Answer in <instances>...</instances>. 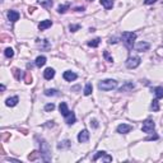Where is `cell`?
I'll list each match as a JSON object with an SVG mask.
<instances>
[{
  "label": "cell",
  "mask_w": 163,
  "mask_h": 163,
  "mask_svg": "<svg viewBox=\"0 0 163 163\" xmlns=\"http://www.w3.org/2000/svg\"><path fill=\"white\" fill-rule=\"evenodd\" d=\"M37 45L38 47H41V49H50V42L47 41V40H37Z\"/></svg>",
  "instance_id": "ffe728a7"
},
{
  "label": "cell",
  "mask_w": 163,
  "mask_h": 163,
  "mask_svg": "<svg viewBox=\"0 0 163 163\" xmlns=\"http://www.w3.org/2000/svg\"><path fill=\"white\" fill-rule=\"evenodd\" d=\"M142 63V59L139 56H130L129 59L126 60V68L127 69H136L139 65Z\"/></svg>",
  "instance_id": "277c9868"
},
{
  "label": "cell",
  "mask_w": 163,
  "mask_h": 163,
  "mask_svg": "<svg viewBox=\"0 0 163 163\" xmlns=\"http://www.w3.org/2000/svg\"><path fill=\"white\" fill-rule=\"evenodd\" d=\"M59 110H60V112H61V115H63L64 117L70 112V111H69V108H68V104H66L65 102H61V103H60Z\"/></svg>",
  "instance_id": "d6986e66"
},
{
  "label": "cell",
  "mask_w": 163,
  "mask_h": 163,
  "mask_svg": "<svg viewBox=\"0 0 163 163\" xmlns=\"http://www.w3.org/2000/svg\"><path fill=\"white\" fill-rule=\"evenodd\" d=\"M117 42H119L117 37H111L110 38V41H108V44H117Z\"/></svg>",
  "instance_id": "74e56055"
},
{
  "label": "cell",
  "mask_w": 163,
  "mask_h": 163,
  "mask_svg": "<svg viewBox=\"0 0 163 163\" xmlns=\"http://www.w3.org/2000/svg\"><path fill=\"white\" fill-rule=\"evenodd\" d=\"M45 96H49V97H57V96H60V92L57 89H46Z\"/></svg>",
  "instance_id": "44dd1931"
},
{
  "label": "cell",
  "mask_w": 163,
  "mask_h": 163,
  "mask_svg": "<svg viewBox=\"0 0 163 163\" xmlns=\"http://www.w3.org/2000/svg\"><path fill=\"white\" fill-rule=\"evenodd\" d=\"M55 76V70L52 69V68H47L45 71H44V78L46 79V80H50V79H52Z\"/></svg>",
  "instance_id": "4fadbf2b"
},
{
  "label": "cell",
  "mask_w": 163,
  "mask_h": 163,
  "mask_svg": "<svg viewBox=\"0 0 163 163\" xmlns=\"http://www.w3.org/2000/svg\"><path fill=\"white\" fill-rule=\"evenodd\" d=\"M63 76H64V79H65L66 82H73V80H75L76 78H78V75H76L74 71H70V70L64 71Z\"/></svg>",
  "instance_id": "9c48e42d"
},
{
  "label": "cell",
  "mask_w": 163,
  "mask_h": 163,
  "mask_svg": "<svg viewBox=\"0 0 163 163\" xmlns=\"http://www.w3.org/2000/svg\"><path fill=\"white\" fill-rule=\"evenodd\" d=\"M99 159H102L104 162H111L112 161V157L110 156V154H107L106 152H97V153H96V156L93 157V161L97 162Z\"/></svg>",
  "instance_id": "8992f818"
},
{
  "label": "cell",
  "mask_w": 163,
  "mask_h": 163,
  "mask_svg": "<svg viewBox=\"0 0 163 163\" xmlns=\"http://www.w3.org/2000/svg\"><path fill=\"white\" fill-rule=\"evenodd\" d=\"M154 94H156V98H158V99L163 98V87H156L154 88Z\"/></svg>",
  "instance_id": "cb8c5ba5"
},
{
  "label": "cell",
  "mask_w": 163,
  "mask_h": 163,
  "mask_svg": "<svg viewBox=\"0 0 163 163\" xmlns=\"http://www.w3.org/2000/svg\"><path fill=\"white\" fill-rule=\"evenodd\" d=\"M103 56H104V59H106L107 61H110V63H112V61H113V59H112L111 56H110L108 51H103Z\"/></svg>",
  "instance_id": "e575fe53"
},
{
  "label": "cell",
  "mask_w": 163,
  "mask_h": 163,
  "mask_svg": "<svg viewBox=\"0 0 163 163\" xmlns=\"http://www.w3.org/2000/svg\"><path fill=\"white\" fill-rule=\"evenodd\" d=\"M70 8V5L69 4H65V5H60L59 8H57V12H59L60 14H64V13H66V10Z\"/></svg>",
  "instance_id": "83f0119b"
},
{
  "label": "cell",
  "mask_w": 163,
  "mask_h": 163,
  "mask_svg": "<svg viewBox=\"0 0 163 163\" xmlns=\"http://www.w3.org/2000/svg\"><path fill=\"white\" fill-rule=\"evenodd\" d=\"M89 140V131L88 130H82L79 134H78V142L79 143H87Z\"/></svg>",
  "instance_id": "52a82bcc"
},
{
  "label": "cell",
  "mask_w": 163,
  "mask_h": 163,
  "mask_svg": "<svg viewBox=\"0 0 163 163\" xmlns=\"http://www.w3.org/2000/svg\"><path fill=\"white\" fill-rule=\"evenodd\" d=\"M75 121H76L75 113H74L73 111H70V112L65 116V122L68 124V125H73V124H75Z\"/></svg>",
  "instance_id": "7c38bea8"
},
{
  "label": "cell",
  "mask_w": 163,
  "mask_h": 163,
  "mask_svg": "<svg viewBox=\"0 0 163 163\" xmlns=\"http://www.w3.org/2000/svg\"><path fill=\"white\" fill-rule=\"evenodd\" d=\"M35 64H36L37 68H41V66H44V65L46 64V57H45V56H38L37 59H36V61H35Z\"/></svg>",
  "instance_id": "7402d4cb"
},
{
  "label": "cell",
  "mask_w": 163,
  "mask_h": 163,
  "mask_svg": "<svg viewBox=\"0 0 163 163\" xmlns=\"http://www.w3.org/2000/svg\"><path fill=\"white\" fill-rule=\"evenodd\" d=\"M51 26H52V22L49 21V19H46V21H42L40 24H38V30H40V31H45V30H47V28H50Z\"/></svg>",
  "instance_id": "2e32d148"
},
{
  "label": "cell",
  "mask_w": 163,
  "mask_h": 163,
  "mask_svg": "<svg viewBox=\"0 0 163 163\" xmlns=\"http://www.w3.org/2000/svg\"><path fill=\"white\" fill-rule=\"evenodd\" d=\"M92 84L88 83L87 85H85V88H84V96H89V94H92Z\"/></svg>",
  "instance_id": "f546056e"
},
{
  "label": "cell",
  "mask_w": 163,
  "mask_h": 163,
  "mask_svg": "<svg viewBox=\"0 0 163 163\" xmlns=\"http://www.w3.org/2000/svg\"><path fill=\"white\" fill-rule=\"evenodd\" d=\"M134 88H135V84L133 82H125V84L122 87H120L119 92H127V90H133Z\"/></svg>",
  "instance_id": "30bf717a"
},
{
  "label": "cell",
  "mask_w": 163,
  "mask_h": 163,
  "mask_svg": "<svg viewBox=\"0 0 163 163\" xmlns=\"http://www.w3.org/2000/svg\"><path fill=\"white\" fill-rule=\"evenodd\" d=\"M90 125H92L94 129H97V127L99 126V125H98V121H97V120H94V119L90 120Z\"/></svg>",
  "instance_id": "8d00e7d4"
},
{
  "label": "cell",
  "mask_w": 163,
  "mask_h": 163,
  "mask_svg": "<svg viewBox=\"0 0 163 163\" xmlns=\"http://www.w3.org/2000/svg\"><path fill=\"white\" fill-rule=\"evenodd\" d=\"M158 135H152V136H148V138H145V142H152V140H158Z\"/></svg>",
  "instance_id": "d590c367"
},
{
  "label": "cell",
  "mask_w": 163,
  "mask_h": 163,
  "mask_svg": "<svg viewBox=\"0 0 163 163\" xmlns=\"http://www.w3.org/2000/svg\"><path fill=\"white\" fill-rule=\"evenodd\" d=\"M38 3L41 4V7H44L46 9H49L52 7V0H37Z\"/></svg>",
  "instance_id": "603a6c76"
},
{
  "label": "cell",
  "mask_w": 163,
  "mask_h": 163,
  "mask_svg": "<svg viewBox=\"0 0 163 163\" xmlns=\"http://www.w3.org/2000/svg\"><path fill=\"white\" fill-rule=\"evenodd\" d=\"M135 49H136V51H139V52L148 51V50L150 49V45L148 44V42H139V44L135 46Z\"/></svg>",
  "instance_id": "8fae6325"
},
{
  "label": "cell",
  "mask_w": 163,
  "mask_h": 163,
  "mask_svg": "<svg viewBox=\"0 0 163 163\" xmlns=\"http://www.w3.org/2000/svg\"><path fill=\"white\" fill-rule=\"evenodd\" d=\"M84 9H85L84 7H82V8L78 7V8H75V12H84Z\"/></svg>",
  "instance_id": "ab89813d"
},
{
  "label": "cell",
  "mask_w": 163,
  "mask_h": 163,
  "mask_svg": "<svg viewBox=\"0 0 163 163\" xmlns=\"http://www.w3.org/2000/svg\"><path fill=\"white\" fill-rule=\"evenodd\" d=\"M4 55H5L8 59H10V57L14 56V51L13 49H10V47H8V49H5V51H4Z\"/></svg>",
  "instance_id": "f1b7e54d"
},
{
  "label": "cell",
  "mask_w": 163,
  "mask_h": 163,
  "mask_svg": "<svg viewBox=\"0 0 163 163\" xmlns=\"http://www.w3.org/2000/svg\"><path fill=\"white\" fill-rule=\"evenodd\" d=\"M47 126H54V121H49V124H47Z\"/></svg>",
  "instance_id": "60d3db41"
},
{
  "label": "cell",
  "mask_w": 163,
  "mask_h": 163,
  "mask_svg": "<svg viewBox=\"0 0 163 163\" xmlns=\"http://www.w3.org/2000/svg\"><path fill=\"white\" fill-rule=\"evenodd\" d=\"M88 1H93V0H88Z\"/></svg>",
  "instance_id": "7bdbcfd3"
},
{
  "label": "cell",
  "mask_w": 163,
  "mask_h": 163,
  "mask_svg": "<svg viewBox=\"0 0 163 163\" xmlns=\"http://www.w3.org/2000/svg\"><path fill=\"white\" fill-rule=\"evenodd\" d=\"M38 154H40V153H38V152H36V150H35V152H32L31 154L28 156V159H30V161H35L36 158L38 157Z\"/></svg>",
  "instance_id": "d6a6232c"
},
{
  "label": "cell",
  "mask_w": 163,
  "mask_h": 163,
  "mask_svg": "<svg viewBox=\"0 0 163 163\" xmlns=\"http://www.w3.org/2000/svg\"><path fill=\"white\" fill-rule=\"evenodd\" d=\"M12 73H13L14 78H16L17 80H21V78H22V73H21V70L17 69V68H14V69L12 70Z\"/></svg>",
  "instance_id": "4316f807"
},
{
  "label": "cell",
  "mask_w": 163,
  "mask_h": 163,
  "mask_svg": "<svg viewBox=\"0 0 163 163\" xmlns=\"http://www.w3.org/2000/svg\"><path fill=\"white\" fill-rule=\"evenodd\" d=\"M99 1H101V5L104 9H107V10L112 9V7H113V0H99Z\"/></svg>",
  "instance_id": "e0dca14e"
},
{
  "label": "cell",
  "mask_w": 163,
  "mask_h": 163,
  "mask_svg": "<svg viewBox=\"0 0 163 163\" xmlns=\"http://www.w3.org/2000/svg\"><path fill=\"white\" fill-rule=\"evenodd\" d=\"M154 127H156L154 121H153V120H150V119H148V120H145V121L143 122L142 130L144 131V133H152L153 130H154Z\"/></svg>",
  "instance_id": "5b68a950"
},
{
  "label": "cell",
  "mask_w": 163,
  "mask_h": 163,
  "mask_svg": "<svg viewBox=\"0 0 163 163\" xmlns=\"http://www.w3.org/2000/svg\"><path fill=\"white\" fill-rule=\"evenodd\" d=\"M8 19L10 22H17L19 19V13L17 10H9L8 12Z\"/></svg>",
  "instance_id": "5bb4252c"
},
{
  "label": "cell",
  "mask_w": 163,
  "mask_h": 163,
  "mask_svg": "<svg viewBox=\"0 0 163 163\" xmlns=\"http://www.w3.org/2000/svg\"><path fill=\"white\" fill-rule=\"evenodd\" d=\"M24 82H26L27 84H31L32 83V75H31L30 71H26V73H24Z\"/></svg>",
  "instance_id": "4dcf8cb0"
},
{
  "label": "cell",
  "mask_w": 163,
  "mask_h": 163,
  "mask_svg": "<svg viewBox=\"0 0 163 163\" xmlns=\"http://www.w3.org/2000/svg\"><path fill=\"white\" fill-rule=\"evenodd\" d=\"M54 110H55V104L54 103H49V104H46V106H45V111L46 112L54 111Z\"/></svg>",
  "instance_id": "1f68e13d"
},
{
  "label": "cell",
  "mask_w": 163,
  "mask_h": 163,
  "mask_svg": "<svg viewBox=\"0 0 163 163\" xmlns=\"http://www.w3.org/2000/svg\"><path fill=\"white\" fill-rule=\"evenodd\" d=\"M122 40H124V44H125L126 49L131 50L133 46H134V42H135V40H136V33H134V32H124L122 33Z\"/></svg>",
  "instance_id": "7a4b0ae2"
},
{
  "label": "cell",
  "mask_w": 163,
  "mask_h": 163,
  "mask_svg": "<svg viewBox=\"0 0 163 163\" xmlns=\"http://www.w3.org/2000/svg\"><path fill=\"white\" fill-rule=\"evenodd\" d=\"M133 126L131 125H127V124H120L117 126V133L119 134H127L131 131Z\"/></svg>",
  "instance_id": "ba28073f"
},
{
  "label": "cell",
  "mask_w": 163,
  "mask_h": 163,
  "mask_svg": "<svg viewBox=\"0 0 163 163\" xmlns=\"http://www.w3.org/2000/svg\"><path fill=\"white\" fill-rule=\"evenodd\" d=\"M18 102H19V98L17 97V96H14V97H10V98L7 99L5 104L8 107H14V106H17V104H18Z\"/></svg>",
  "instance_id": "9a60e30c"
},
{
  "label": "cell",
  "mask_w": 163,
  "mask_h": 163,
  "mask_svg": "<svg viewBox=\"0 0 163 163\" xmlns=\"http://www.w3.org/2000/svg\"><path fill=\"white\" fill-rule=\"evenodd\" d=\"M40 147H41V153H40L41 159L44 162H50L51 161V149H50L49 144H47V142L42 139L40 142Z\"/></svg>",
  "instance_id": "6da1fadb"
},
{
  "label": "cell",
  "mask_w": 163,
  "mask_h": 163,
  "mask_svg": "<svg viewBox=\"0 0 163 163\" xmlns=\"http://www.w3.org/2000/svg\"><path fill=\"white\" fill-rule=\"evenodd\" d=\"M0 88H1V90H5V85L1 84V87H0Z\"/></svg>",
  "instance_id": "b9f144b4"
},
{
  "label": "cell",
  "mask_w": 163,
  "mask_h": 163,
  "mask_svg": "<svg viewBox=\"0 0 163 163\" xmlns=\"http://www.w3.org/2000/svg\"><path fill=\"white\" fill-rule=\"evenodd\" d=\"M80 28V24H70L69 26V30L71 31V32H76Z\"/></svg>",
  "instance_id": "836d02e7"
},
{
  "label": "cell",
  "mask_w": 163,
  "mask_h": 163,
  "mask_svg": "<svg viewBox=\"0 0 163 163\" xmlns=\"http://www.w3.org/2000/svg\"><path fill=\"white\" fill-rule=\"evenodd\" d=\"M71 145V143L70 140H63V142H60V143H57V149H68V148H70Z\"/></svg>",
  "instance_id": "ac0fdd59"
},
{
  "label": "cell",
  "mask_w": 163,
  "mask_h": 163,
  "mask_svg": "<svg viewBox=\"0 0 163 163\" xmlns=\"http://www.w3.org/2000/svg\"><path fill=\"white\" fill-rule=\"evenodd\" d=\"M157 1V0H144V4H147V5H150V4H154Z\"/></svg>",
  "instance_id": "f35d334b"
},
{
  "label": "cell",
  "mask_w": 163,
  "mask_h": 163,
  "mask_svg": "<svg viewBox=\"0 0 163 163\" xmlns=\"http://www.w3.org/2000/svg\"><path fill=\"white\" fill-rule=\"evenodd\" d=\"M99 42H101V38H94V40H90L89 42H88V46L89 47H98V45H99Z\"/></svg>",
  "instance_id": "484cf974"
},
{
  "label": "cell",
  "mask_w": 163,
  "mask_h": 163,
  "mask_svg": "<svg viewBox=\"0 0 163 163\" xmlns=\"http://www.w3.org/2000/svg\"><path fill=\"white\" fill-rule=\"evenodd\" d=\"M152 110H153V111H154V112H158V111H159V102H158V98H156V99H153L152 101Z\"/></svg>",
  "instance_id": "d4e9b609"
},
{
  "label": "cell",
  "mask_w": 163,
  "mask_h": 163,
  "mask_svg": "<svg viewBox=\"0 0 163 163\" xmlns=\"http://www.w3.org/2000/svg\"><path fill=\"white\" fill-rule=\"evenodd\" d=\"M117 87V82L113 80V79H106V80H102L98 83V88L101 90H112Z\"/></svg>",
  "instance_id": "3957f363"
}]
</instances>
